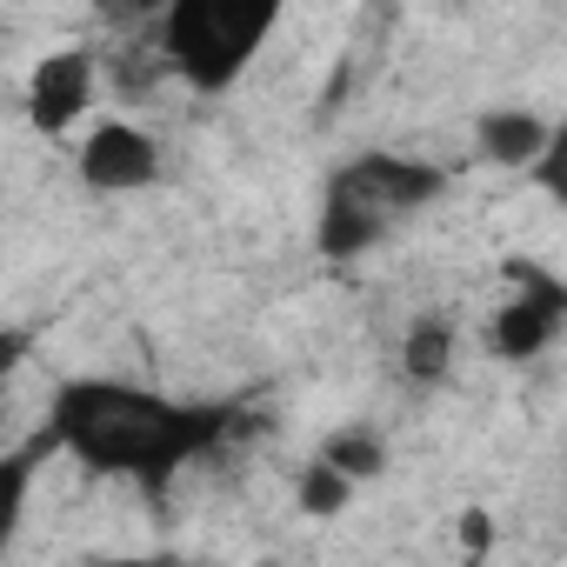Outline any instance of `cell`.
Segmentation results:
<instances>
[{
	"instance_id": "10",
	"label": "cell",
	"mask_w": 567,
	"mask_h": 567,
	"mask_svg": "<svg viewBox=\"0 0 567 567\" xmlns=\"http://www.w3.org/2000/svg\"><path fill=\"white\" fill-rule=\"evenodd\" d=\"M321 461H328L334 474H348V481H374V474L388 467V447H381L368 427H348V434H334V441L321 447Z\"/></svg>"
},
{
	"instance_id": "11",
	"label": "cell",
	"mask_w": 567,
	"mask_h": 567,
	"mask_svg": "<svg viewBox=\"0 0 567 567\" xmlns=\"http://www.w3.org/2000/svg\"><path fill=\"white\" fill-rule=\"evenodd\" d=\"M348 494H354V481H348V474H334L328 461H315V467L301 474V514H341V507H348Z\"/></svg>"
},
{
	"instance_id": "2",
	"label": "cell",
	"mask_w": 567,
	"mask_h": 567,
	"mask_svg": "<svg viewBox=\"0 0 567 567\" xmlns=\"http://www.w3.org/2000/svg\"><path fill=\"white\" fill-rule=\"evenodd\" d=\"M274 0H174L167 14H154V34H161V54L167 68L200 87V94H220L247 74L254 48L274 34Z\"/></svg>"
},
{
	"instance_id": "7",
	"label": "cell",
	"mask_w": 567,
	"mask_h": 567,
	"mask_svg": "<svg viewBox=\"0 0 567 567\" xmlns=\"http://www.w3.org/2000/svg\"><path fill=\"white\" fill-rule=\"evenodd\" d=\"M481 154L494 161V167H534L540 154H547V121L540 114H527V107H494V114H481Z\"/></svg>"
},
{
	"instance_id": "12",
	"label": "cell",
	"mask_w": 567,
	"mask_h": 567,
	"mask_svg": "<svg viewBox=\"0 0 567 567\" xmlns=\"http://www.w3.org/2000/svg\"><path fill=\"white\" fill-rule=\"evenodd\" d=\"M534 181H540V187H547V194H554V200L567 207V121H560V127L547 134V154L534 161Z\"/></svg>"
},
{
	"instance_id": "5",
	"label": "cell",
	"mask_w": 567,
	"mask_h": 567,
	"mask_svg": "<svg viewBox=\"0 0 567 567\" xmlns=\"http://www.w3.org/2000/svg\"><path fill=\"white\" fill-rule=\"evenodd\" d=\"M161 174V147L154 134H141L134 121H101L81 147V181L101 187V194H127V187H147Z\"/></svg>"
},
{
	"instance_id": "8",
	"label": "cell",
	"mask_w": 567,
	"mask_h": 567,
	"mask_svg": "<svg viewBox=\"0 0 567 567\" xmlns=\"http://www.w3.org/2000/svg\"><path fill=\"white\" fill-rule=\"evenodd\" d=\"M381 234H388L381 214H368L361 200H348V194L328 187V200H321V254H328V260H354V254H368Z\"/></svg>"
},
{
	"instance_id": "3",
	"label": "cell",
	"mask_w": 567,
	"mask_h": 567,
	"mask_svg": "<svg viewBox=\"0 0 567 567\" xmlns=\"http://www.w3.org/2000/svg\"><path fill=\"white\" fill-rule=\"evenodd\" d=\"M507 280H514V301L494 315V354L501 361H534L560 328H567V280L527 267V260H507Z\"/></svg>"
},
{
	"instance_id": "9",
	"label": "cell",
	"mask_w": 567,
	"mask_h": 567,
	"mask_svg": "<svg viewBox=\"0 0 567 567\" xmlns=\"http://www.w3.org/2000/svg\"><path fill=\"white\" fill-rule=\"evenodd\" d=\"M454 368V328L441 321V315H427V321H414V334H408V348H401V374L408 381H441Z\"/></svg>"
},
{
	"instance_id": "4",
	"label": "cell",
	"mask_w": 567,
	"mask_h": 567,
	"mask_svg": "<svg viewBox=\"0 0 567 567\" xmlns=\"http://www.w3.org/2000/svg\"><path fill=\"white\" fill-rule=\"evenodd\" d=\"M328 187L348 194V200H361L368 214L394 220V214H414V207H427V200L441 194V167L401 161V154H361V161H348Z\"/></svg>"
},
{
	"instance_id": "1",
	"label": "cell",
	"mask_w": 567,
	"mask_h": 567,
	"mask_svg": "<svg viewBox=\"0 0 567 567\" xmlns=\"http://www.w3.org/2000/svg\"><path fill=\"white\" fill-rule=\"evenodd\" d=\"M48 434L94 474H134L161 487L234 434V408H194L121 381H68L54 394Z\"/></svg>"
},
{
	"instance_id": "13",
	"label": "cell",
	"mask_w": 567,
	"mask_h": 567,
	"mask_svg": "<svg viewBox=\"0 0 567 567\" xmlns=\"http://www.w3.org/2000/svg\"><path fill=\"white\" fill-rule=\"evenodd\" d=\"M461 547L467 554H487L494 547V520L487 514H461Z\"/></svg>"
},
{
	"instance_id": "14",
	"label": "cell",
	"mask_w": 567,
	"mask_h": 567,
	"mask_svg": "<svg viewBox=\"0 0 567 567\" xmlns=\"http://www.w3.org/2000/svg\"><path fill=\"white\" fill-rule=\"evenodd\" d=\"M107 567H174V560H107Z\"/></svg>"
},
{
	"instance_id": "6",
	"label": "cell",
	"mask_w": 567,
	"mask_h": 567,
	"mask_svg": "<svg viewBox=\"0 0 567 567\" xmlns=\"http://www.w3.org/2000/svg\"><path fill=\"white\" fill-rule=\"evenodd\" d=\"M87 101H94V54H87V48L48 54V61L34 68V81H28V121H34L41 134L74 127V121L87 114Z\"/></svg>"
}]
</instances>
